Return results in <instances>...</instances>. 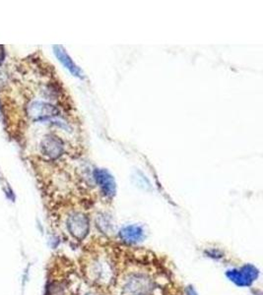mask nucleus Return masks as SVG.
I'll list each match as a JSON object with an SVG mask.
<instances>
[{
	"mask_svg": "<svg viewBox=\"0 0 263 295\" xmlns=\"http://www.w3.org/2000/svg\"><path fill=\"white\" fill-rule=\"evenodd\" d=\"M41 150L45 156L55 159L62 155L64 151V145L62 140L55 136H48L42 141Z\"/></svg>",
	"mask_w": 263,
	"mask_h": 295,
	"instance_id": "obj_7",
	"label": "nucleus"
},
{
	"mask_svg": "<svg viewBox=\"0 0 263 295\" xmlns=\"http://www.w3.org/2000/svg\"><path fill=\"white\" fill-rule=\"evenodd\" d=\"M66 229L74 239L84 240L90 231L89 218L82 213H72L66 219Z\"/></svg>",
	"mask_w": 263,
	"mask_h": 295,
	"instance_id": "obj_4",
	"label": "nucleus"
},
{
	"mask_svg": "<svg viewBox=\"0 0 263 295\" xmlns=\"http://www.w3.org/2000/svg\"><path fill=\"white\" fill-rule=\"evenodd\" d=\"M53 51H54V54L58 58V60L63 64V66L65 68L69 70L74 76L82 77L81 70L79 69V67H77L75 65V63L72 61L69 55L66 53V52L64 51V49L62 47L55 46V47H53Z\"/></svg>",
	"mask_w": 263,
	"mask_h": 295,
	"instance_id": "obj_10",
	"label": "nucleus"
},
{
	"mask_svg": "<svg viewBox=\"0 0 263 295\" xmlns=\"http://www.w3.org/2000/svg\"><path fill=\"white\" fill-rule=\"evenodd\" d=\"M47 291L45 295H76L70 275L66 273H58L55 264L50 271Z\"/></svg>",
	"mask_w": 263,
	"mask_h": 295,
	"instance_id": "obj_3",
	"label": "nucleus"
},
{
	"mask_svg": "<svg viewBox=\"0 0 263 295\" xmlns=\"http://www.w3.org/2000/svg\"><path fill=\"white\" fill-rule=\"evenodd\" d=\"M257 270L252 266H245L241 270H233L227 273L228 278L240 286L250 285L257 278Z\"/></svg>",
	"mask_w": 263,
	"mask_h": 295,
	"instance_id": "obj_6",
	"label": "nucleus"
},
{
	"mask_svg": "<svg viewBox=\"0 0 263 295\" xmlns=\"http://www.w3.org/2000/svg\"><path fill=\"white\" fill-rule=\"evenodd\" d=\"M4 57H5L4 49H3V47L0 46V65L2 64V62H3V60H4Z\"/></svg>",
	"mask_w": 263,
	"mask_h": 295,
	"instance_id": "obj_11",
	"label": "nucleus"
},
{
	"mask_svg": "<svg viewBox=\"0 0 263 295\" xmlns=\"http://www.w3.org/2000/svg\"><path fill=\"white\" fill-rule=\"evenodd\" d=\"M88 279L99 286H107L115 279L114 264L105 257L96 256L85 266Z\"/></svg>",
	"mask_w": 263,
	"mask_h": 295,
	"instance_id": "obj_2",
	"label": "nucleus"
},
{
	"mask_svg": "<svg viewBox=\"0 0 263 295\" xmlns=\"http://www.w3.org/2000/svg\"><path fill=\"white\" fill-rule=\"evenodd\" d=\"M120 237L125 243L136 244L143 240L144 231L139 226H126L120 231Z\"/></svg>",
	"mask_w": 263,
	"mask_h": 295,
	"instance_id": "obj_9",
	"label": "nucleus"
},
{
	"mask_svg": "<svg viewBox=\"0 0 263 295\" xmlns=\"http://www.w3.org/2000/svg\"><path fill=\"white\" fill-rule=\"evenodd\" d=\"M158 286L148 272L132 271L123 279V295H156Z\"/></svg>",
	"mask_w": 263,
	"mask_h": 295,
	"instance_id": "obj_1",
	"label": "nucleus"
},
{
	"mask_svg": "<svg viewBox=\"0 0 263 295\" xmlns=\"http://www.w3.org/2000/svg\"><path fill=\"white\" fill-rule=\"evenodd\" d=\"M94 177L105 197L111 198L116 193V183L114 177L104 170H97Z\"/></svg>",
	"mask_w": 263,
	"mask_h": 295,
	"instance_id": "obj_8",
	"label": "nucleus"
},
{
	"mask_svg": "<svg viewBox=\"0 0 263 295\" xmlns=\"http://www.w3.org/2000/svg\"><path fill=\"white\" fill-rule=\"evenodd\" d=\"M28 116L35 121L53 118L59 114V110L54 105L44 102H33L26 108Z\"/></svg>",
	"mask_w": 263,
	"mask_h": 295,
	"instance_id": "obj_5",
	"label": "nucleus"
}]
</instances>
